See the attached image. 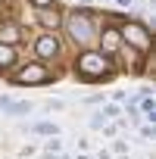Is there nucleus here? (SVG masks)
Here are the masks:
<instances>
[{
  "instance_id": "1",
  "label": "nucleus",
  "mask_w": 156,
  "mask_h": 159,
  "mask_svg": "<svg viewBox=\"0 0 156 159\" xmlns=\"http://www.w3.org/2000/svg\"><path fill=\"white\" fill-rule=\"evenodd\" d=\"M66 28H69V38L75 41V44H81V47H91L94 44V22H91V16L88 13H72L69 19H66Z\"/></svg>"
},
{
  "instance_id": "2",
  "label": "nucleus",
  "mask_w": 156,
  "mask_h": 159,
  "mask_svg": "<svg viewBox=\"0 0 156 159\" xmlns=\"http://www.w3.org/2000/svg\"><path fill=\"white\" fill-rule=\"evenodd\" d=\"M109 72V59L103 53H81V59H78V75H85V78H103Z\"/></svg>"
},
{
  "instance_id": "3",
  "label": "nucleus",
  "mask_w": 156,
  "mask_h": 159,
  "mask_svg": "<svg viewBox=\"0 0 156 159\" xmlns=\"http://www.w3.org/2000/svg\"><path fill=\"white\" fill-rule=\"evenodd\" d=\"M119 34H122V38H125V41H128L134 50H140V53H147V50H150V31H147L144 25H137V22H128V25H125Z\"/></svg>"
},
{
  "instance_id": "4",
  "label": "nucleus",
  "mask_w": 156,
  "mask_h": 159,
  "mask_svg": "<svg viewBox=\"0 0 156 159\" xmlns=\"http://www.w3.org/2000/svg\"><path fill=\"white\" fill-rule=\"evenodd\" d=\"M16 81H19V84H44V81H50V72H47L44 66L31 62V66H25V69L16 75Z\"/></svg>"
},
{
  "instance_id": "5",
  "label": "nucleus",
  "mask_w": 156,
  "mask_h": 159,
  "mask_svg": "<svg viewBox=\"0 0 156 159\" xmlns=\"http://www.w3.org/2000/svg\"><path fill=\"white\" fill-rule=\"evenodd\" d=\"M59 50V44H56V38L53 34H41L38 41H34V53L41 56V59H47V56H53Z\"/></svg>"
},
{
  "instance_id": "6",
  "label": "nucleus",
  "mask_w": 156,
  "mask_h": 159,
  "mask_svg": "<svg viewBox=\"0 0 156 159\" xmlns=\"http://www.w3.org/2000/svg\"><path fill=\"white\" fill-rule=\"evenodd\" d=\"M100 44H103V56H106V53H116V50L122 47V34H119L116 28H103V41H100Z\"/></svg>"
},
{
  "instance_id": "7",
  "label": "nucleus",
  "mask_w": 156,
  "mask_h": 159,
  "mask_svg": "<svg viewBox=\"0 0 156 159\" xmlns=\"http://www.w3.org/2000/svg\"><path fill=\"white\" fill-rule=\"evenodd\" d=\"M38 19H41V25H47V28H56V25H59V13H56V10H53V13H50V10H41Z\"/></svg>"
},
{
  "instance_id": "8",
  "label": "nucleus",
  "mask_w": 156,
  "mask_h": 159,
  "mask_svg": "<svg viewBox=\"0 0 156 159\" xmlns=\"http://www.w3.org/2000/svg\"><path fill=\"white\" fill-rule=\"evenodd\" d=\"M13 44V41H19V28L16 25H3V28H0V44Z\"/></svg>"
},
{
  "instance_id": "9",
  "label": "nucleus",
  "mask_w": 156,
  "mask_h": 159,
  "mask_svg": "<svg viewBox=\"0 0 156 159\" xmlns=\"http://www.w3.org/2000/svg\"><path fill=\"white\" fill-rule=\"evenodd\" d=\"M13 59H16V50L7 47V44H0V66H10Z\"/></svg>"
},
{
  "instance_id": "10",
  "label": "nucleus",
  "mask_w": 156,
  "mask_h": 159,
  "mask_svg": "<svg viewBox=\"0 0 156 159\" xmlns=\"http://www.w3.org/2000/svg\"><path fill=\"white\" fill-rule=\"evenodd\" d=\"M31 131H38V134H56L59 128L50 125V122H38V125H31Z\"/></svg>"
},
{
  "instance_id": "11",
  "label": "nucleus",
  "mask_w": 156,
  "mask_h": 159,
  "mask_svg": "<svg viewBox=\"0 0 156 159\" xmlns=\"http://www.w3.org/2000/svg\"><path fill=\"white\" fill-rule=\"evenodd\" d=\"M28 109H31V103H10V106H7L10 116H19V112H28Z\"/></svg>"
},
{
  "instance_id": "12",
  "label": "nucleus",
  "mask_w": 156,
  "mask_h": 159,
  "mask_svg": "<svg viewBox=\"0 0 156 159\" xmlns=\"http://www.w3.org/2000/svg\"><path fill=\"white\" fill-rule=\"evenodd\" d=\"M103 125H106V116H103V112H100V116H94V119H91V128H103Z\"/></svg>"
},
{
  "instance_id": "13",
  "label": "nucleus",
  "mask_w": 156,
  "mask_h": 159,
  "mask_svg": "<svg viewBox=\"0 0 156 159\" xmlns=\"http://www.w3.org/2000/svg\"><path fill=\"white\" fill-rule=\"evenodd\" d=\"M31 3H34L38 10H47V7H53V0H31Z\"/></svg>"
},
{
  "instance_id": "14",
  "label": "nucleus",
  "mask_w": 156,
  "mask_h": 159,
  "mask_svg": "<svg viewBox=\"0 0 156 159\" xmlns=\"http://www.w3.org/2000/svg\"><path fill=\"white\" fill-rule=\"evenodd\" d=\"M119 3H122V7H128V3H131V0H119Z\"/></svg>"
}]
</instances>
